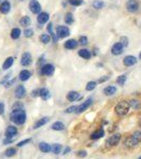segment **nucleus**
Wrapping results in <instances>:
<instances>
[{
  "label": "nucleus",
  "mask_w": 141,
  "mask_h": 159,
  "mask_svg": "<svg viewBox=\"0 0 141 159\" xmlns=\"http://www.w3.org/2000/svg\"><path fill=\"white\" fill-rule=\"evenodd\" d=\"M104 134H105V132H104L103 128H100V130H96L94 133L91 134V136H90V138H91L92 140H98V139H100V138L103 137Z\"/></svg>",
  "instance_id": "obj_22"
},
{
  "label": "nucleus",
  "mask_w": 141,
  "mask_h": 159,
  "mask_svg": "<svg viewBox=\"0 0 141 159\" xmlns=\"http://www.w3.org/2000/svg\"><path fill=\"white\" fill-rule=\"evenodd\" d=\"M49 14L47 12H41L39 14H37V22L39 25H45L46 22H48L49 20Z\"/></svg>",
  "instance_id": "obj_12"
},
{
  "label": "nucleus",
  "mask_w": 141,
  "mask_h": 159,
  "mask_svg": "<svg viewBox=\"0 0 141 159\" xmlns=\"http://www.w3.org/2000/svg\"><path fill=\"white\" fill-rule=\"evenodd\" d=\"M13 63H14V57H12V56L7 57V59H5V62L3 63V65H2V69H3V70H7L9 68H11L12 67Z\"/></svg>",
  "instance_id": "obj_25"
},
{
  "label": "nucleus",
  "mask_w": 141,
  "mask_h": 159,
  "mask_svg": "<svg viewBox=\"0 0 141 159\" xmlns=\"http://www.w3.org/2000/svg\"><path fill=\"white\" fill-rule=\"evenodd\" d=\"M125 82H126V75L125 74H122V75L118 77V79H117V83H118V85H120V86L124 85V84H125Z\"/></svg>",
  "instance_id": "obj_37"
},
{
  "label": "nucleus",
  "mask_w": 141,
  "mask_h": 159,
  "mask_svg": "<svg viewBox=\"0 0 141 159\" xmlns=\"http://www.w3.org/2000/svg\"><path fill=\"white\" fill-rule=\"evenodd\" d=\"M56 35L59 38H65L70 35V30L66 26H59L56 28Z\"/></svg>",
  "instance_id": "obj_4"
},
{
  "label": "nucleus",
  "mask_w": 141,
  "mask_h": 159,
  "mask_svg": "<svg viewBox=\"0 0 141 159\" xmlns=\"http://www.w3.org/2000/svg\"><path fill=\"white\" fill-rule=\"evenodd\" d=\"M126 9L130 13H135L139 9V3L137 2V0H128L126 2Z\"/></svg>",
  "instance_id": "obj_10"
},
{
  "label": "nucleus",
  "mask_w": 141,
  "mask_h": 159,
  "mask_svg": "<svg viewBox=\"0 0 141 159\" xmlns=\"http://www.w3.org/2000/svg\"><path fill=\"white\" fill-rule=\"evenodd\" d=\"M76 108H78V106H70V107H68L66 110H65V112H66V114L74 112V111H76Z\"/></svg>",
  "instance_id": "obj_41"
},
{
  "label": "nucleus",
  "mask_w": 141,
  "mask_h": 159,
  "mask_svg": "<svg viewBox=\"0 0 141 159\" xmlns=\"http://www.w3.org/2000/svg\"><path fill=\"white\" fill-rule=\"evenodd\" d=\"M49 121V118L48 117H44V118L39 119L38 121H37L35 124H34L33 128H35V130H37V128H39V127H41V126H44L46 123H48Z\"/></svg>",
  "instance_id": "obj_24"
},
{
  "label": "nucleus",
  "mask_w": 141,
  "mask_h": 159,
  "mask_svg": "<svg viewBox=\"0 0 141 159\" xmlns=\"http://www.w3.org/2000/svg\"><path fill=\"white\" fill-rule=\"evenodd\" d=\"M76 155H78L80 158H85L86 156H87V152H86V151H80V152L76 153Z\"/></svg>",
  "instance_id": "obj_46"
},
{
  "label": "nucleus",
  "mask_w": 141,
  "mask_h": 159,
  "mask_svg": "<svg viewBox=\"0 0 141 159\" xmlns=\"http://www.w3.org/2000/svg\"><path fill=\"white\" fill-rule=\"evenodd\" d=\"M29 9L33 14H39L41 12V5L37 0H31L30 1Z\"/></svg>",
  "instance_id": "obj_6"
},
{
  "label": "nucleus",
  "mask_w": 141,
  "mask_h": 159,
  "mask_svg": "<svg viewBox=\"0 0 141 159\" xmlns=\"http://www.w3.org/2000/svg\"><path fill=\"white\" fill-rule=\"evenodd\" d=\"M39 96L43 100H48L49 98L51 96V93L47 88H41L39 89Z\"/></svg>",
  "instance_id": "obj_23"
},
{
  "label": "nucleus",
  "mask_w": 141,
  "mask_h": 159,
  "mask_svg": "<svg viewBox=\"0 0 141 159\" xmlns=\"http://www.w3.org/2000/svg\"><path fill=\"white\" fill-rule=\"evenodd\" d=\"M16 153H17V150L15 148H9L5 151V156L7 157H13V156L16 155Z\"/></svg>",
  "instance_id": "obj_33"
},
{
  "label": "nucleus",
  "mask_w": 141,
  "mask_h": 159,
  "mask_svg": "<svg viewBox=\"0 0 141 159\" xmlns=\"http://www.w3.org/2000/svg\"><path fill=\"white\" fill-rule=\"evenodd\" d=\"M70 151H71V150H70V148H65V151H64V153H63V154H68V153L70 152Z\"/></svg>",
  "instance_id": "obj_50"
},
{
  "label": "nucleus",
  "mask_w": 141,
  "mask_h": 159,
  "mask_svg": "<svg viewBox=\"0 0 141 159\" xmlns=\"http://www.w3.org/2000/svg\"><path fill=\"white\" fill-rule=\"evenodd\" d=\"M3 110H4V108H3V104H2V103H0V115H2V114H3Z\"/></svg>",
  "instance_id": "obj_48"
},
{
  "label": "nucleus",
  "mask_w": 141,
  "mask_h": 159,
  "mask_svg": "<svg viewBox=\"0 0 141 159\" xmlns=\"http://www.w3.org/2000/svg\"><path fill=\"white\" fill-rule=\"evenodd\" d=\"M15 82H16V79H12L11 81H9V80H7V82H5V85H4V87H5V88H9V87H11V86L14 84Z\"/></svg>",
  "instance_id": "obj_42"
},
{
  "label": "nucleus",
  "mask_w": 141,
  "mask_h": 159,
  "mask_svg": "<svg viewBox=\"0 0 141 159\" xmlns=\"http://www.w3.org/2000/svg\"><path fill=\"white\" fill-rule=\"evenodd\" d=\"M80 99V93L78 91H69L67 93V100L70 102H74Z\"/></svg>",
  "instance_id": "obj_19"
},
{
  "label": "nucleus",
  "mask_w": 141,
  "mask_h": 159,
  "mask_svg": "<svg viewBox=\"0 0 141 159\" xmlns=\"http://www.w3.org/2000/svg\"><path fill=\"white\" fill-rule=\"evenodd\" d=\"M130 108V105L127 101H121V102H119V103L116 105L115 112L118 116H120V117H123V116H125L128 114Z\"/></svg>",
  "instance_id": "obj_2"
},
{
  "label": "nucleus",
  "mask_w": 141,
  "mask_h": 159,
  "mask_svg": "<svg viewBox=\"0 0 141 159\" xmlns=\"http://www.w3.org/2000/svg\"><path fill=\"white\" fill-rule=\"evenodd\" d=\"M139 59H141V52H140V54H139Z\"/></svg>",
  "instance_id": "obj_51"
},
{
  "label": "nucleus",
  "mask_w": 141,
  "mask_h": 159,
  "mask_svg": "<svg viewBox=\"0 0 141 159\" xmlns=\"http://www.w3.org/2000/svg\"><path fill=\"white\" fill-rule=\"evenodd\" d=\"M139 126L141 127V120H140V122H139Z\"/></svg>",
  "instance_id": "obj_52"
},
{
  "label": "nucleus",
  "mask_w": 141,
  "mask_h": 159,
  "mask_svg": "<svg viewBox=\"0 0 141 159\" xmlns=\"http://www.w3.org/2000/svg\"><path fill=\"white\" fill-rule=\"evenodd\" d=\"M117 91V88H116L115 86H107V87H105L103 90V92L105 96H114Z\"/></svg>",
  "instance_id": "obj_20"
},
{
  "label": "nucleus",
  "mask_w": 141,
  "mask_h": 159,
  "mask_svg": "<svg viewBox=\"0 0 141 159\" xmlns=\"http://www.w3.org/2000/svg\"><path fill=\"white\" fill-rule=\"evenodd\" d=\"M121 140V135L120 134H114L106 140V145L107 146H115L119 143V141Z\"/></svg>",
  "instance_id": "obj_8"
},
{
  "label": "nucleus",
  "mask_w": 141,
  "mask_h": 159,
  "mask_svg": "<svg viewBox=\"0 0 141 159\" xmlns=\"http://www.w3.org/2000/svg\"><path fill=\"white\" fill-rule=\"evenodd\" d=\"M51 151L54 153V154L57 155V154H59L61 151H62V145L59 144V143H54V144L51 146Z\"/></svg>",
  "instance_id": "obj_31"
},
{
  "label": "nucleus",
  "mask_w": 141,
  "mask_h": 159,
  "mask_svg": "<svg viewBox=\"0 0 141 159\" xmlns=\"http://www.w3.org/2000/svg\"><path fill=\"white\" fill-rule=\"evenodd\" d=\"M68 2L73 7H80L83 4V0H68Z\"/></svg>",
  "instance_id": "obj_39"
},
{
  "label": "nucleus",
  "mask_w": 141,
  "mask_h": 159,
  "mask_svg": "<svg viewBox=\"0 0 141 159\" xmlns=\"http://www.w3.org/2000/svg\"><path fill=\"white\" fill-rule=\"evenodd\" d=\"M96 87V82H94V81L88 82L87 85H86V90H87V91H92Z\"/></svg>",
  "instance_id": "obj_36"
},
{
  "label": "nucleus",
  "mask_w": 141,
  "mask_h": 159,
  "mask_svg": "<svg viewBox=\"0 0 141 159\" xmlns=\"http://www.w3.org/2000/svg\"><path fill=\"white\" fill-rule=\"evenodd\" d=\"M78 55L81 56L82 59H89L90 57H91V52L89 51L88 49H81L80 51H78Z\"/></svg>",
  "instance_id": "obj_21"
},
{
  "label": "nucleus",
  "mask_w": 141,
  "mask_h": 159,
  "mask_svg": "<svg viewBox=\"0 0 141 159\" xmlns=\"http://www.w3.org/2000/svg\"><path fill=\"white\" fill-rule=\"evenodd\" d=\"M0 2H2V0H0Z\"/></svg>",
  "instance_id": "obj_54"
},
{
  "label": "nucleus",
  "mask_w": 141,
  "mask_h": 159,
  "mask_svg": "<svg viewBox=\"0 0 141 159\" xmlns=\"http://www.w3.org/2000/svg\"><path fill=\"white\" fill-rule=\"evenodd\" d=\"M20 1H23V0H20Z\"/></svg>",
  "instance_id": "obj_55"
},
{
  "label": "nucleus",
  "mask_w": 141,
  "mask_h": 159,
  "mask_svg": "<svg viewBox=\"0 0 141 159\" xmlns=\"http://www.w3.org/2000/svg\"><path fill=\"white\" fill-rule=\"evenodd\" d=\"M54 70H55V67L53 66L52 64H46V65H44V66L41 67V73L43 75L50 77V75H52V74L54 73Z\"/></svg>",
  "instance_id": "obj_5"
},
{
  "label": "nucleus",
  "mask_w": 141,
  "mask_h": 159,
  "mask_svg": "<svg viewBox=\"0 0 141 159\" xmlns=\"http://www.w3.org/2000/svg\"><path fill=\"white\" fill-rule=\"evenodd\" d=\"M10 120L12 122L17 124V125H21L23 123L26 122L27 120V114L26 111L23 110L22 108H16V109H13V111L10 115Z\"/></svg>",
  "instance_id": "obj_1"
},
{
  "label": "nucleus",
  "mask_w": 141,
  "mask_h": 159,
  "mask_svg": "<svg viewBox=\"0 0 141 159\" xmlns=\"http://www.w3.org/2000/svg\"><path fill=\"white\" fill-rule=\"evenodd\" d=\"M18 133L17 130V127H15L13 125H10L7 127L5 130V137L7 138H13L14 136H16V134Z\"/></svg>",
  "instance_id": "obj_15"
},
{
  "label": "nucleus",
  "mask_w": 141,
  "mask_h": 159,
  "mask_svg": "<svg viewBox=\"0 0 141 159\" xmlns=\"http://www.w3.org/2000/svg\"><path fill=\"white\" fill-rule=\"evenodd\" d=\"M19 23H20V26H22L23 28H28V27L31 25V19H30L29 16H23V17L19 20Z\"/></svg>",
  "instance_id": "obj_27"
},
{
  "label": "nucleus",
  "mask_w": 141,
  "mask_h": 159,
  "mask_svg": "<svg viewBox=\"0 0 141 159\" xmlns=\"http://www.w3.org/2000/svg\"><path fill=\"white\" fill-rule=\"evenodd\" d=\"M31 75H32V74H31V72H30L29 70L23 69V70H21L20 72H19L18 78L21 82H26V81H28L30 78H31Z\"/></svg>",
  "instance_id": "obj_17"
},
{
  "label": "nucleus",
  "mask_w": 141,
  "mask_h": 159,
  "mask_svg": "<svg viewBox=\"0 0 141 159\" xmlns=\"http://www.w3.org/2000/svg\"><path fill=\"white\" fill-rule=\"evenodd\" d=\"M138 159H141V156H140V157H139V158H138Z\"/></svg>",
  "instance_id": "obj_53"
},
{
  "label": "nucleus",
  "mask_w": 141,
  "mask_h": 159,
  "mask_svg": "<svg viewBox=\"0 0 141 159\" xmlns=\"http://www.w3.org/2000/svg\"><path fill=\"white\" fill-rule=\"evenodd\" d=\"M92 7L96 10H100L102 7H104V2L103 1H101V0H94L92 2Z\"/></svg>",
  "instance_id": "obj_35"
},
{
  "label": "nucleus",
  "mask_w": 141,
  "mask_h": 159,
  "mask_svg": "<svg viewBox=\"0 0 141 159\" xmlns=\"http://www.w3.org/2000/svg\"><path fill=\"white\" fill-rule=\"evenodd\" d=\"M25 96H26V88H25V86L18 85L16 87V90H15V96L17 99H22Z\"/></svg>",
  "instance_id": "obj_16"
},
{
  "label": "nucleus",
  "mask_w": 141,
  "mask_h": 159,
  "mask_svg": "<svg viewBox=\"0 0 141 159\" xmlns=\"http://www.w3.org/2000/svg\"><path fill=\"white\" fill-rule=\"evenodd\" d=\"M120 43L123 45V47H127V46H128V39H127L126 37H122Z\"/></svg>",
  "instance_id": "obj_45"
},
{
  "label": "nucleus",
  "mask_w": 141,
  "mask_h": 159,
  "mask_svg": "<svg viewBox=\"0 0 141 159\" xmlns=\"http://www.w3.org/2000/svg\"><path fill=\"white\" fill-rule=\"evenodd\" d=\"M128 103H130V107H133L134 109H139L141 106L140 101H138V100H130Z\"/></svg>",
  "instance_id": "obj_32"
},
{
  "label": "nucleus",
  "mask_w": 141,
  "mask_h": 159,
  "mask_svg": "<svg viewBox=\"0 0 141 159\" xmlns=\"http://www.w3.org/2000/svg\"><path fill=\"white\" fill-rule=\"evenodd\" d=\"M21 35V31L19 28H14V29H12L11 31V37L12 39H18L19 37Z\"/></svg>",
  "instance_id": "obj_28"
},
{
  "label": "nucleus",
  "mask_w": 141,
  "mask_h": 159,
  "mask_svg": "<svg viewBox=\"0 0 141 159\" xmlns=\"http://www.w3.org/2000/svg\"><path fill=\"white\" fill-rule=\"evenodd\" d=\"M78 44L82 45V46H86L88 44V38L86 36H81L78 38Z\"/></svg>",
  "instance_id": "obj_40"
},
{
  "label": "nucleus",
  "mask_w": 141,
  "mask_h": 159,
  "mask_svg": "<svg viewBox=\"0 0 141 159\" xmlns=\"http://www.w3.org/2000/svg\"><path fill=\"white\" fill-rule=\"evenodd\" d=\"M30 141H31V139H26V140H23V141H20V142H18L17 143V146L18 148H22L25 144H27V143H29Z\"/></svg>",
  "instance_id": "obj_43"
},
{
  "label": "nucleus",
  "mask_w": 141,
  "mask_h": 159,
  "mask_svg": "<svg viewBox=\"0 0 141 159\" xmlns=\"http://www.w3.org/2000/svg\"><path fill=\"white\" fill-rule=\"evenodd\" d=\"M33 34H34L33 30L30 29V28H26L25 31H23V35H25V37H28V38L33 36Z\"/></svg>",
  "instance_id": "obj_38"
},
{
  "label": "nucleus",
  "mask_w": 141,
  "mask_h": 159,
  "mask_svg": "<svg viewBox=\"0 0 141 159\" xmlns=\"http://www.w3.org/2000/svg\"><path fill=\"white\" fill-rule=\"evenodd\" d=\"M11 11V3H10V1H2L1 4H0V12L2 13V14H7V13H10Z\"/></svg>",
  "instance_id": "obj_14"
},
{
  "label": "nucleus",
  "mask_w": 141,
  "mask_h": 159,
  "mask_svg": "<svg viewBox=\"0 0 141 159\" xmlns=\"http://www.w3.org/2000/svg\"><path fill=\"white\" fill-rule=\"evenodd\" d=\"M92 102H93L92 98H89V99H87V100H86L84 103H82L81 105H78L75 112H78V114H82V112H84V111L87 110V109H88V108L91 106Z\"/></svg>",
  "instance_id": "obj_7"
},
{
  "label": "nucleus",
  "mask_w": 141,
  "mask_h": 159,
  "mask_svg": "<svg viewBox=\"0 0 141 159\" xmlns=\"http://www.w3.org/2000/svg\"><path fill=\"white\" fill-rule=\"evenodd\" d=\"M78 41H75V39H68V41L64 44V47L66 49H69V50H73L78 47Z\"/></svg>",
  "instance_id": "obj_18"
},
{
  "label": "nucleus",
  "mask_w": 141,
  "mask_h": 159,
  "mask_svg": "<svg viewBox=\"0 0 141 159\" xmlns=\"http://www.w3.org/2000/svg\"><path fill=\"white\" fill-rule=\"evenodd\" d=\"M106 80H108V77H104V78H102V79L99 80V83H103V82H105Z\"/></svg>",
  "instance_id": "obj_49"
},
{
  "label": "nucleus",
  "mask_w": 141,
  "mask_h": 159,
  "mask_svg": "<svg viewBox=\"0 0 141 159\" xmlns=\"http://www.w3.org/2000/svg\"><path fill=\"white\" fill-rule=\"evenodd\" d=\"M127 143L130 146H135L141 143V132H135L127 140L125 141V144Z\"/></svg>",
  "instance_id": "obj_3"
},
{
  "label": "nucleus",
  "mask_w": 141,
  "mask_h": 159,
  "mask_svg": "<svg viewBox=\"0 0 141 159\" xmlns=\"http://www.w3.org/2000/svg\"><path fill=\"white\" fill-rule=\"evenodd\" d=\"M136 63H137V59L133 55H127L123 59V64H124V66H126V67L133 66V65H135Z\"/></svg>",
  "instance_id": "obj_13"
},
{
  "label": "nucleus",
  "mask_w": 141,
  "mask_h": 159,
  "mask_svg": "<svg viewBox=\"0 0 141 159\" xmlns=\"http://www.w3.org/2000/svg\"><path fill=\"white\" fill-rule=\"evenodd\" d=\"M123 45L119 41V43H116L112 47H111V53L114 54V55H120V54H122L123 53Z\"/></svg>",
  "instance_id": "obj_11"
},
{
  "label": "nucleus",
  "mask_w": 141,
  "mask_h": 159,
  "mask_svg": "<svg viewBox=\"0 0 141 159\" xmlns=\"http://www.w3.org/2000/svg\"><path fill=\"white\" fill-rule=\"evenodd\" d=\"M51 128L53 130H57V132L59 130H63L65 128V124L63 122H61V121H56V122H54L51 125Z\"/></svg>",
  "instance_id": "obj_26"
},
{
  "label": "nucleus",
  "mask_w": 141,
  "mask_h": 159,
  "mask_svg": "<svg viewBox=\"0 0 141 159\" xmlns=\"http://www.w3.org/2000/svg\"><path fill=\"white\" fill-rule=\"evenodd\" d=\"M39 150H41L43 153H48L51 151V146H50V144H48L47 142H41V143H39Z\"/></svg>",
  "instance_id": "obj_29"
},
{
  "label": "nucleus",
  "mask_w": 141,
  "mask_h": 159,
  "mask_svg": "<svg viewBox=\"0 0 141 159\" xmlns=\"http://www.w3.org/2000/svg\"><path fill=\"white\" fill-rule=\"evenodd\" d=\"M31 94H32V96H34V98H36V96H39V89H35V90H33Z\"/></svg>",
  "instance_id": "obj_47"
},
{
  "label": "nucleus",
  "mask_w": 141,
  "mask_h": 159,
  "mask_svg": "<svg viewBox=\"0 0 141 159\" xmlns=\"http://www.w3.org/2000/svg\"><path fill=\"white\" fill-rule=\"evenodd\" d=\"M20 64H21V66H25V67H28L32 64V56H31V54H30L29 52L22 53L21 59H20Z\"/></svg>",
  "instance_id": "obj_9"
},
{
  "label": "nucleus",
  "mask_w": 141,
  "mask_h": 159,
  "mask_svg": "<svg viewBox=\"0 0 141 159\" xmlns=\"http://www.w3.org/2000/svg\"><path fill=\"white\" fill-rule=\"evenodd\" d=\"M47 30H48V32L50 33V36H52L53 34H54V32H53V25H52L51 22L50 23H48V27H47Z\"/></svg>",
  "instance_id": "obj_44"
},
{
  "label": "nucleus",
  "mask_w": 141,
  "mask_h": 159,
  "mask_svg": "<svg viewBox=\"0 0 141 159\" xmlns=\"http://www.w3.org/2000/svg\"><path fill=\"white\" fill-rule=\"evenodd\" d=\"M73 21H74L73 15L71 14V13H67L66 16H65V22H66L67 25H72Z\"/></svg>",
  "instance_id": "obj_34"
},
{
  "label": "nucleus",
  "mask_w": 141,
  "mask_h": 159,
  "mask_svg": "<svg viewBox=\"0 0 141 159\" xmlns=\"http://www.w3.org/2000/svg\"><path fill=\"white\" fill-rule=\"evenodd\" d=\"M39 39H41V41L43 44H49L50 41H51V36L49 34H41Z\"/></svg>",
  "instance_id": "obj_30"
}]
</instances>
